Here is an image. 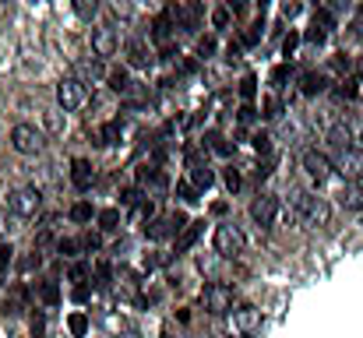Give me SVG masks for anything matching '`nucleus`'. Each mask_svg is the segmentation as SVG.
I'll return each instance as SVG.
<instances>
[{
	"instance_id": "44",
	"label": "nucleus",
	"mask_w": 363,
	"mask_h": 338,
	"mask_svg": "<svg viewBox=\"0 0 363 338\" xmlns=\"http://www.w3.org/2000/svg\"><path fill=\"white\" fill-rule=\"evenodd\" d=\"M286 74H289V67H275V71H272V85H275V89H282Z\"/></svg>"
},
{
	"instance_id": "21",
	"label": "nucleus",
	"mask_w": 363,
	"mask_h": 338,
	"mask_svg": "<svg viewBox=\"0 0 363 338\" xmlns=\"http://www.w3.org/2000/svg\"><path fill=\"white\" fill-rule=\"evenodd\" d=\"M138 180H141L145 187L152 184L155 191H166V176H162V173H159L155 166H141V169H138Z\"/></svg>"
},
{
	"instance_id": "20",
	"label": "nucleus",
	"mask_w": 363,
	"mask_h": 338,
	"mask_svg": "<svg viewBox=\"0 0 363 338\" xmlns=\"http://www.w3.org/2000/svg\"><path fill=\"white\" fill-rule=\"evenodd\" d=\"M191 184H194L198 191H208V187L216 184V173L208 169V162H201V166H191Z\"/></svg>"
},
{
	"instance_id": "25",
	"label": "nucleus",
	"mask_w": 363,
	"mask_h": 338,
	"mask_svg": "<svg viewBox=\"0 0 363 338\" xmlns=\"http://www.w3.org/2000/svg\"><path fill=\"white\" fill-rule=\"evenodd\" d=\"M43 127H46L50 134H60V130H64V110L43 113Z\"/></svg>"
},
{
	"instance_id": "30",
	"label": "nucleus",
	"mask_w": 363,
	"mask_h": 338,
	"mask_svg": "<svg viewBox=\"0 0 363 338\" xmlns=\"http://www.w3.org/2000/svg\"><path fill=\"white\" fill-rule=\"evenodd\" d=\"M11 261H14V250H11V243H0V286L7 282V268H11Z\"/></svg>"
},
{
	"instance_id": "19",
	"label": "nucleus",
	"mask_w": 363,
	"mask_h": 338,
	"mask_svg": "<svg viewBox=\"0 0 363 338\" xmlns=\"http://www.w3.org/2000/svg\"><path fill=\"white\" fill-rule=\"evenodd\" d=\"M328 145H332L335 152L350 148V145H353V134H350V127H346V123H335V127L328 130Z\"/></svg>"
},
{
	"instance_id": "2",
	"label": "nucleus",
	"mask_w": 363,
	"mask_h": 338,
	"mask_svg": "<svg viewBox=\"0 0 363 338\" xmlns=\"http://www.w3.org/2000/svg\"><path fill=\"white\" fill-rule=\"evenodd\" d=\"M212 243H216V254L230 261V257H240V254H243V247H247V236L240 232V225L223 222V225H216V236H212Z\"/></svg>"
},
{
	"instance_id": "35",
	"label": "nucleus",
	"mask_w": 363,
	"mask_h": 338,
	"mask_svg": "<svg viewBox=\"0 0 363 338\" xmlns=\"http://www.w3.org/2000/svg\"><path fill=\"white\" fill-rule=\"evenodd\" d=\"M261 116H268V120L279 116V99H275V96H268V99L261 103Z\"/></svg>"
},
{
	"instance_id": "26",
	"label": "nucleus",
	"mask_w": 363,
	"mask_h": 338,
	"mask_svg": "<svg viewBox=\"0 0 363 338\" xmlns=\"http://www.w3.org/2000/svg\"><path fill=\"white\" fill-rule=\"evenodd\" d=\"M177 194H180L184 205H198V201H201V198H198V187H194L191 180H180V184H177Z\"/></svg>"
},
{
	"instance_id": "43",
	"label": "nucleus",
	"mask_w": 363,
	"mask_h": 338,
	"mask_svg": "<svg viewBox=\"0 0 363 338\" xmlns=\"http://www.w3.org/2000/svg\"><path fill=\"white\" fill-rule=\"evenodd\" d=\"M226 21H230V11H226V7H219V11L212 14V25H216V28H223Z\"/></svg>"
},
{
	"instance_id": "39",
	"label": "nucleus",
	"mask_w": 363,
	"mask_h": 338,
	"mask_svg": "<svg viewBox=\"0 0 363 338\" xmlns=\"http://www.w3.org/2000/svg\"><path fill=\"white\" fill-rule=\"evenodd\" d=\"M106 328H110V332H130V325H127L123 317H106Z\"/></svg>"
},
{
	"instance_id": "31",
	"label": "nucleus",
	"mask_w": 363,
	"mask_h": 338,
	"mask_svg": "<svg viewBox=\"0 0 363 338\" xmlns=\"http://www.w3.org/2000/svg\"><path fill=\"white\" fill-rule=\"evenodd\" d=\"M11 232H18V215L0 208V236H11Z\"/></svg>"
},
{
	"instance_id": "45",
	"label": "nucleus",
	"mask_w": 363,
	"mask_h": 338,
	"mask_svg": "<svg viewBox=\"0 0 363 338\" xmlns=\"http://www.w3.org/2000/svg\"><path fill=\"white\" fill-rule=\"evenodd\" d=\"M85 275H89V264H74V268H71V278H74V282H82Z\"/></svg>"
},
{
	"instance_id": "13",
	"label": "nucleus",
	"mask_w": 363,
	"mask_h": 338,
	"mask_svg": "<svg viewBox=\"0 0 363 338\" xmlns=\"http://www.w3.org/2000/svg\"><path fill=\"white\" fill-rule=\"evenodd\" d=\"M201 4H194V0H187L184 7H173V25L177 28H184V32H198V25H201Z\"/></svg>"
},
{
	"instance_id": "46",
	"label": "nucleus",
	"mask_w": 363,
	"mask_h": 338,
	"mask_svg": "<svg viewBox=\"0 0 363 338\" xmlns=\"http://www.w3.org/2000/svg\"><path fill=\"white\" fill-rule=\"evenodd\" d=\"M247 7H250L247 0H230V11H233V14H247Z\"/></svg>"
},
{
	"instance_id": "6",
	"label": "nucleus",
	"mask_w": 363,
	"mask_h": 338,
	"mask_svg": "<svg viewBox=\"0 0 363 338\" xmlns=\"http://www.w3.org/2000/svg\"><path fill=\"white\" fill-rule=\"evenodd\" d=\"M201 303H205L208 314H230L233 310V289L223 286V282H208L201 289Z\"/></svg>"
},
{
	"instance_id": "18",
	"label": "nucleus",
	"mask_w": 363,
	"mask_h": 338,
	"mask_svg": "<svg viewBox=\"0 0 363 338\" xmlns=\"http://www.w3.org/2000/svg\"><path fill=\"white\" fill-rule=\"evenodd\" d=\"M325 85H328V78L318 74V71H307V74L300 78V92H303V96H321Z\"/></svg>"
},
{
	"instance_id": "23",
	"label": "nucleus",
	"mask_w": 363,
	"mask_h": 338,
	"mask_svg": "<svg viewBox=\"0 0 363 338\" xmlns=\"http://www.w3.org/2000/svg\"><path fill=\"white\" fill-rule=\"evenodd\" d=\"M71 4H74V14H78L82 21H92L96 11H99V0H71Z\"/></svg>"
},
{
	"instance_id": "29",
	"label": "nucleus",
	"mask_w": 363,
	"mask_h": 338,
	"mask_svg": "<svg viewBox=\"0 0 363 338\" xmlns=\"http://www.w3.org/2000/svg\"><path fill=\"white\" fill-rule=\"evenodd\" d=\"M99 137H103L99 145H117V137H121V120H110V123L99 130Z\"/></svg>"
},
{
	"instance_id": "37",
	"label": "nucleus",
	"mask_w": 363,
	"mask_h": 338,
	"mask_svg": "<svg viewBox=\"0 0 363 338\" xmlns=\"http://www.w3.org/2000/svg\"><path fill=\"white\" fill-rule=\"evenodd\" d=\"M254 85H257V81H254V78L247 74V78H243V85H240V96H243V99H247V103H250V99H254V92H257Z\"/></svg>"
},
{
	"instance_id": "14",
	"label": "nucleus",
	"mask_w": 363,
	"mask_h": 338,
	"mask_svg": "<svg viewBox=\"0 0 363 338\" xmlns=\"http://www.w3.org/2000/svg\"><path fill=\"white\" fill-rule=\"evenodd\" d=\"M92 180H96V173H92V162L89 159H74L71 162V184H74V191H92Z\"/></svg>"
},
{
	"instance_id": "17",
	"label": "nucleus",
	"mask_w": 363,
	"mask_h": 338,
	"mask_svg": "<svg viewBox=\"0 0 363 338\" xmlns=\"http://www.w3.org/2000/svg\"><path fill=\"white\" fill-rule=\"evenodd\" d=\"M201 232H205V222H201V219H194V222L184 225V232L177 236V257H180V254H187V250L198 243V236H201Z\"/></svg>"
},
{
	"instance_id": "22",
	"label": "nucleus",
	"mask_w": 363,
	"mask_h": 338,
	"mask_svg": "<svg viewBox=\"0 0 363 338\" xmlns=\"http://www.w3.org/2000/svg\"><path fill=\"white\" fill-rule=\"evenodd\" d=\"M39 300H43L46 307H57V303H60V289H57V282H39Z\"/></svg>"
},
{
	"instance_id": "7",
	"label": "nucleus",
	"mask_w": 363,
	"mask_h": 338,
	"mask_svg": "<svg viewBox=\"0 0 363 338\" xmlns=\"http://www.w3.org/2000/svg\"><path fill=\"white\" fill-rule=\"evenodd\" d=\"M85 99H89V92H85V85H82L78 78H64V81H57V103H60V110L64 113L82 110Z\"/></svg>"
},
{
	"instance_id": "4",
	"label": "nucleus",
	"mask_w": 363,
	"mask_h": 338,
	"mask_svg": "<svg viewBox=\"0 0 363 338\" xmlns=\"http://www.w3.org/2000/svg\"><path fill=\"white\" fill-rule=\"evenodd\" d=\"M300 169L314 180V184H325L328 176H332V169H335V162L325 155V152H318V148H307L303 155H300Z\"/></svg>"
},
{
	"instance_id": "41",
	"label": "nucleus",
	"mask_w": 363,
	"mask_h": 338,
	"mask_svg": "<svg viewBox=\"0 0 363 338\" xmlns=\"http://www.w3.org/2000/svg\"><path fill=\"white\" fill-rule=\"evenodd\" d=\"M254 148L268 155V152H272V137H268V134H257V137H254Z\"/></svg>"
},
{
	"instance_id": "27",
	"label": "nucleus",
	"mask_w": 363,
	"mask_h": 338,
	"mask_svg": "<svg viewBox=\"0 0 363 338\" xmlns=\"http://www.w3.org/2000/svg\"><path fill=\"white\" fill-rule=\"evenodd\" d=\"M99 229H103V232H113V229H121V212H117V208H106V212H99Z\"/></svg>"
},
{
	"instance_id": "16",
	"label": "nucleus",
	"mask_w": 363,
	"mask_h": 338,
	"mask_svg": "<svg viewBox=\"0 0 363 338\" xmlns=\"http://www.w3.org/2000/svg\"><path fill=\"white\" fill-rule=\"evenodd\" d=\"M127 64L130 67H152V50L145 46V39H130L127 43Z\"/></svg>"
},
{
	"instance_id": "32",
	"label": "nucleus",
	"mask_w": 363,
	"mask_h": 338,
	"mask_svg": "<svg viewBox=\"0 0 363 338\" xmlns=\"http://www.w3.org/2000/svg\"><path fill=\"white\" fill-rule=\"evenodd\" d=\"M110 7H113V14H121V18H134V4H130V0H110Z\"/></svg>"
},
{
	"instance_id": "15",
	"label": "nucleus",
	"mask_w": 363,
	"mask_h": 338,
	"mask_svg": "<svg viewBox=\"0 0 363 338\" xmlns=\"http://www.w3.org/2000/svg\"><path fill=\"white\" fill-rule=\"evenodd\" d=\"M335 198H339V208H346V212H360L363 208V187L353 184V180H346Z\"/></svg>"
},
{
	"instance_id": "5",
	"label": "nucleus",
	"mask_w": 363,
	"mask_h": 338,
	"mask_svg": "<svg viewBox=\"0 0 363 338\" xmlns=\"http://www.w3.org/2000/svg\"><path fill=\"white\" fill-rule=\"evenodd\" d=\"M7 205H11V212H14L18 219H32V215L43 208V194H39L35 187H18V191H11Z\"/></svg>"
},
{
	"instance_id": "3",
	"label": "nucleus",
	"mask_w": 363,
	"mask_h": 338,
	"mask_svg": "<svg viewBox=\"0 0 363 338\" xmlns=\"http://www.w3.org/2000/svg\"><path fill=\"white\" fill-rule=\"evenodd\" d=\"M184 225H187L184 212H166V215H159V219H152V222L145 225V236L148 240H169V236H180Z\"/></svg>"
},
{
	"instance_id": "11",
	"label": "nucleus",
	"mask_w": 363,
	"mask_h": 338,
	"mask_svg": "<svg viewBox=\"0 0 363 338\" xmlns=\"http://www.w3.org/2000/svg\"><path fill=\"white\" fill-rule=\"evenodd\" d=\"M335 169H339L346 180H357L363 173V148H357V145L342 148V152L335 155Z\"/></svg>"
},
{
	"instance_id": "42",
	"label": "nucleus",
	"mask_w": 363,
	"mask_h": 338,
	"mask_svg": "<svg viewBox=\"0 0 363 338\" xmlns=\"http://www.w3.org/2000/svg\"><path fill=\"white\" fill-rule=\"evenodd\" d=\"M226 187H230V191H240V173H237L233 166L226 169Z\"/></svg>"
},
{
	"instance_id": "34",
	"label": "nucleus",
	"mask_w": 363,
	"mask_h": 338,
	"mask_svg": "<svg viewBox=\"0 0 363 338\" xmlns=\"http://www.w3.org/2000/svg\"><path fill=\"white\" fill-rule=\"evenodd\" d=\"M71 219H74V222H89V219H92V208H89V205H74V208H71Z\"/></svg>"
},
{
	"instance_id": "40",
	"label": "nucleus",
	"mask_w": 363,
	"mask_h": 338,
	"mask_svg": "<svg viewBox=\"0 0 363 338\" xmlns=\"http://www.w3.org/2000/svg\"><path fill=\"white\" fill-rule=\"evenodd\" d=\"M212 53H216V43H212V39H201V43H198V57H205V60H208Z\"/></svg>"
},
{
	"instance_id": "33",
	"label": "nucleus",
	"mask_w": 363,
	"mask_h": 338,
	"mask_svg": "<svg viewBox=\"0 0 363 338\" xmlns=\"http://www.w3.org/2000/svg\"><path fill=\"white\" fill-rule=\"evenodd\" d=\"M296 46H300V32H289V35L282 39V53H286V57H293V53H296Z\"/></svg>"
},
{
	"instance_id": "38",
	"label": "nucleus",
	"mask_w": 363,
	"mask_h": 338,
	"mask_svg": "<svg viewBox=\"0 0 363 338\" xmlns=\"http://www.w3.org/2000/svg\"><path fill=\"white\" fill-rule=\"evenodd\" d=\"M307 39H311V43H325V39H328V32H325L321 25H314V21H311V32H307Z\"/></svg>"
},
{
	"instance_id": "8",
	"label": "nucleus",
	"mask_w": 363,
	"mask_h": 338,
	"mask_svg": "<svg viewBox=\"0 0 363 338\" xmlns=\"http://www.w3.org/2000/svg\"><path fill=\"white\" fill-rule=\"evenodd\" d=\"M11 145L18 155H39L43 152V130H35L32 123H18L11 130Z\"/></svg>"
},
{
	"instance_id": "49",
	"label": "nucleus",
	"mask_w": 363,
	"mask_h": 338,
	"mask_svg": "<svg viewBox=\"0 0 363 338\" xmlns=\"http://www.w3.org/2000/svg\"><path fill=\"white\" fill-rule=\"evenodd\" d=\"M32 4H43V0H32Z\"/></svg>"
},
{
	"instance_id": "36",
	"label": "nucleus",
	"mask_w": 363,
	"mask_h": 338,
	"mask_svg": "<svg viewBox=\"0 0 363 338\" xmlns=\"http://www.w3.org/2000/svg\"><path fill=\"white\" fill-rule=\"evenodd\" d=\"M78 71H82V74H92V78H99V74H103V64H99V60H85Z\"/></svg>"
},
{
	"instance_id": "47",
	"label": "nucleus",
	"mask_w": 363,
	"mask_h": 338,
	"mask_svg": "<svg viewBox=\"0 0 363 338\" xmlns=\"http://www.w3.org/2000/svg\"><path fill=\"white\" fill-rule=\"evenodd\" d=\"M0 11H11V0H0Z\"/></svg>"
},
{
	"instance_id": "10",
	"label": "nucleus",
	"mask_w": 363,
	"mask_h": 338,
	"mask_svg": "<svg viewBox=\"0 0 363 338\" xmlns=\"http://www.w3.org/2000/svg\"><path fill=\"white\" fill-rule=\"evenodd\" d=\"M275 215H279V198L275 194H261V198L250 201V219L261 225V229H272Z\"/></svg>"
},
{
	"instance_id": "1",
	"label": "nucleus",
	"mask_w": 363,
	"mask_h": 338,
	"mask_svg": "<svg viewBox=\"0 0 363 338\" xmlns=\"http://www.w3.org/2000/svg\"><path fill=\"white\" fill-rule=\"evenodd\" d=\"M293 215H296V222H303L307 229H318V225H328L332 208H328L325 198H318L311 191H296L293 194Z\"/></svg>"
},
{
	"instance_id": "9",
	"label": "nucleus",
	"mask_w": 363,
	"mask_h": 338,
	"mask_svg": "<svg viewBox=\"0 0 363 338\" xmlns=\"http://www.w3.org/2000/svg\"><path fill=\"white\" fill-rule=\"evenodd\" d=\"M264 328V314L257 307H237L233 310V332L243 338H254L257 332Z\"/></svg>"
},
{
	"instance_id": "28",
	"label": "nucleus",
	"mask_w": 363,
	"mask_h": 338,
	"mask_svg": "<svg viewBox=\"0 0 363 338\" xmlns=\"http://www.w3.org/2000/svg\"><path fill=\"white\" fill-rule=\"evenodd\" d=\"M67 328H71L74 338H85L89 335V317H85V314H71V317H67Z\"/></svg>"
},
{
	"instance_id": "24",
	"label": "nucleus",
	"mask_w": 363,
	"mask_h": 338,
	"mask_svg": "<svg viewBox=\"0 0 363 338\" xmlns=\"http://www.w3.org/2000/svg\"><path fill=\"white\" fill-rule=\"evenodd\" d=\"M110 89H113V92H127V89H130L127 67H113V71H110Z\"/></svg>"
},
{
	"instance_id": "12",
	"label": "nucleus",
	"mask_w": 363,
	"mask_h": 338,
	"mask_svg": "<svg viewBox=\"0 0 363 338\" xmlns=\"http://www.w3.org/2000/svg\"><path fill=\"white\" fill-rule=\"evenodd\" d=\"M117 50H121V39H117L113 25H99V28L92 32V53H96V57H113Z\"/></svg>"
},
{
	"instance_id": "48",
	"label": "nucleus",
	"mask_w": 363,
	"mask_h": 338,
	"mask_svg": "<svg viewBox=\"0 0 363 338\" xmlns=\"http://www.w3.org/2000/svg\"><path fill=\"white\" fill-rule=\"evenodd\" d=\"M145 4H155V0H145Z\"/></svg>"
}]
</instances>
